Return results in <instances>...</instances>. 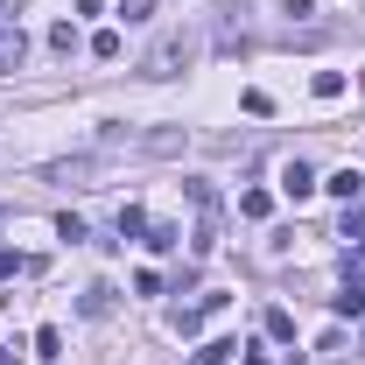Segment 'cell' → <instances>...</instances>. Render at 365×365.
<instances>
[{
	"label": "cell",
	"instance_id": "obj_1",
	"mask_svg": "<svg viewBox=\"0 0 365 365\" xmlns=\"http://www.w3.org/2000/svg\"><path fill=\"white\" fill-rule=\"evenodd\" d=\"M182 197L197 204V232H190V260H211V246H218V190H211V182H182Z\"/></svg>",
	"mask_w": 365,
	"mask_h": 365
},
{
	"label": "cell",
	"instance_id": "obj_2",
	"mask_svg": "<svg viewBox=\"0 0 365 365\" xmlns=\"http://www.w3.org/2000/svg\"><path fill=\"white\" fill-rule=\"evenodd\" d=\"M197 56V43L190 36H162V43L140 56V78H182V63Z\"/></svg>",
	"mask_w": 365,
	"mask_h": 365
},
{
	"label": "cell",
	"instance_id": "obj_3",
	"mask_svg": "<svg viewBox=\"0 0 365 365\" xmlns=\"http://www.w3.org/2000/svg\"><path fill=\"white\" fill-rule=\"evenodd\" d=\"M232 295H218V288H211V295H197V302H190V309H176V337H197V330H204V317H218V309H225Z\"/></svg>",
	"mask_w": 365,
	"mask_h": 365
},
{
	"label": "cell",
	"instance_id": "obj_4",
	"mask_svg": "<svg viewBox=\"0 0 365 365\" xmlns=\"http://www.w3.org/2000/svg\"><path fill=\"white\" fill-rule=\"evenodd\" d=\"M21 56H29L21 21H14V14H0V71H21Z\"/></svg>",
	"mask_w": 365,
	"mask_h": 365
},
{
	"label": "cell",
	"instance_id": "obj_5",
	"mask_svg": "<svg viewBox=\"0 0 365 365\" xmlns=\"http://www.w3.org/2000/svg\"><path fill=\"white\" fill-rule=\"evenodd\" d=\"M323 190L337 197V204H359V190H365V176L359 169H337V176H323Z\"/></svg>",
	"mask_w": 365,
	"mask_h": 365
},
{
	"label": "cell",
	"instance_id": "obj_6",
	"mask_svg": "<svg viewBox=\"0 0 365 365\" xmlns=\"http://www.w3.org/2000/svg\"><path fill=\"white\" fill-rule=\"evenodd\" d=\"M281 190H288V197H309V190H317V169H309V162H288V169H281Z\"/></svg>",
	"mask_w": 365,
	"mask_h": 365
},
{
	"label": "cell",
	"instance_id": "obj_7",
	"mask_svg": "<svg viewBox=\"0 0 365 365\" xmlns=\"http://www.w3.org/2000/svg\"><path fill=\"white\" fill-rule=\"evenodd\" d=\"M330 309H337L344 323H351V317H365V281H351L344 295H330Z\"/></svg>",
	"mask_w": 365,
	"mask_h": 365
},
{
	"label": "cell",
	"instance_id": "obj_8",
	"mask_svg": "<svg viewBox=\"0 0 365 365\" xmlns=\"http://www.w3.org/2000/svg\"><path fill=\"white\" fill-rule=\"evenodd\" d=\"M78 309H85V317H113V288H106V281H91V288H85V302H78Z\"/></svg>",
	"mask_w": 365,
	"mask_h": 365
},
{
	"label": "cell",
	"instance_id": "obj_9",
	"mask_svg": "<svg viewBox=\"0 0 365 365\" xmlns=\"http://www.w3.org/2000/svg\"><path fill=\"white\" fill-rule=\"evenodd\" d=\"M36 359H63V330H56V323L36 330Z\"/></svg>",
	"mask_w": 365,
	"mask_h": 365
},
{
	"label": "cell",
	"instance_id": "obj_10",
	"mask_svg": "<svg viewBox=\"0 0 365 365\" xmlns=\"http://www.w3.org/2000/svg\"><path fill=\"white\" fill-rule=\"evenodd\" d=\"M232 351H239V344H232V337H211V344H204V351H197V359H190V365H225Z\"/></svg>",
	"mask_w": 365,
	"mask_h": 365
},
{
	"label": "cell",
	"instance_id": "obj_11",
	"mask_svg": "<svg viewBox=\"0 0 365 365\" xmlns=\"http://www.w3.org/2000/svg\"><path fill=\"white\" fill-rule=\"evenodd\" d=\"M120 239H148V211H140V204L120 211Z\"/></svg>",
	"mask_w": 365,
	"mask_h": 365
},
{
	"label": "cell",
	"instance_id": "obj_12",
	"mask_svg": "<svg viewBox=\"0 0 365 365\" xmlns=\"http://www.w3.org/2000/svg\"><path fill=\"white\" fill-rule=\"evenodd\" d=\"M260 323H267V337H274V344H288V337H295V317H288V309H267Z\"/></svg>",
	"mask_w": 365,
	"mask_h": 365
},
{
	"label": "cell",
	"instance_id": "obj_13",
	"mask_svg": "<svg viewBox=\"0 0 365 365\" xmlns=\"http://www.w3.org/2000/svg\"><path fill=\"white\" fill-rule=\"evenodd\" d=\"M267 211H274L267 190H246V197H239V218H267Z\"/></svg>",
	"mask_w": 365,
	"mask_h": 365
},
{
	"label": "cell",
	"instance_id": "obj_14",
	"mask_svg": "<svg viewBox=\"0 0 365 365\" xmlns=\"http://www.w3.org/2000/svg\"><path fill=\"white\" fill-rule=\"evenodd\" d=\"M91 56L113 63V56H120V29H98V36H91Z\"/></svg>",
	"mask_w": 365,
	"mask_h": 365
},
{
	"label": "cell",
	"instance_id": "obj_15",
	"mask_svg": "<svg viewBox=\"0 0 365 365\" xmlns=\"http://www.w3.org/2000/svg\"><path fill=\"white\" fill-rule=\"evenodd\" d=\"M14 274H36V260H21L14 246H0V281H14Z\"/></svg>",
	"mask_w": 365,
	"mask_h": 365
},
{
	"label": "cell",
	"instance_id": "obj_16",
	"mask_svg": "<svg viewBox=\"0 0 365 365\" xmlns=\"http://www.w3.org/2000/svg\"><path fill=\"white\" fill-rule=\"evenodd\" d=\"M148 246H155V253H176L182 232H176V225H148Z\"/></svg>",
	"mask_w": 365,
	"mask_h": 365
},
{
	"label": "cell",
	"instance_id": "obj_17",
	"mask_svg": "<svg viewBox=\"0 0 365 365\" xmlns=\"http://www.w3.org/2000/svg\"><path fill=\"white\" fill-rule=\"evenodd\" d=\"M309 91H317V98H344V71H317V85H309Z\"/></svg>",
	"mask_w": 365,
	"mask_h": 365
},
{
	"label": "cell",
	"instance_id": "obj_18",
	"mask_svg": "<svg viewBox=\"0 0 365 365\" xmlns=\"http://www.w3.org/2000/svg\"><path fill=\"white\" fill-rule=\"evenodd\" d=\"M49 49H56V56H71V49H78V29H71V21H56V29H49Z\"/></svg>",
	"mask_w": 365,
	"mask_h": 365
},
{
	"label": "cell",
	"instance_id": "obj_19",
	"mask_svg": "<svg viewBox=\"0 0 365 365\" xmlns=\"http://www.w3.org/2000/svg\"><path fill=\"white\" fill-rule=\"evenodd\" d=\"M49 176H56V182H85V176H91V162H56Z\"/></svg>",
	"mask_w": 365,
	"mask_h": 365
},
{
	"label": "cell",
	"instance_id": "obj_20",
	"mask_svg": "<svg viewBox=\"0 0 365 365\" xmlns=\"http://www.w3.org/2000/svg\"><path fill=\"white\" fill-rule=\"evenodd\" d=\"M120 14H127V21H148V14H155V0H120Z\"/></svg>",
	"mask_w": 365,
	"mask_h": 365
},
{
	"label": "cell",
	"instance_id": "obj_21",
	"mask_svg": "<svg viewBox=\"0 0 365 365\" xmlns=\"http://www.w3.org/2000/svg\"><path fill=\"white\" fill-rule=\"evenodd\" d=\"M239 365H274V359H267V351H246V359H239Z\"/></svg>",
	"mask_w": 365,
	"mask_h": 365
},
{
	"label": "cell",
	"instance_id": "obj_22",
	"mask_svg": "<svg viewBox=\"0 0 365 365\" xmlns=\"http://www.w3.org/2000/svg\"><path fill=\"white\" fill-rule=\"evenodd\" d=\"M0 365H21V351H14V344H7V351H0Z\"/></svg>",
	"mask_w": 365,
	"mask_h": 365
},
{
	"label": "cell",
	"instance_id": "obj_23",
	"mask_svg": "<svg viewBox=\"0 0 365 365\" xmlns=\"http://www.w3.org/2000/svg\"><path fill=\"white\" fill-rule=\"evenodd\" d=\"M0 14H7V7H0Z\"/></svg>",
	"mask_w": 365,
	"mask_h": 365
}]
</instances>
